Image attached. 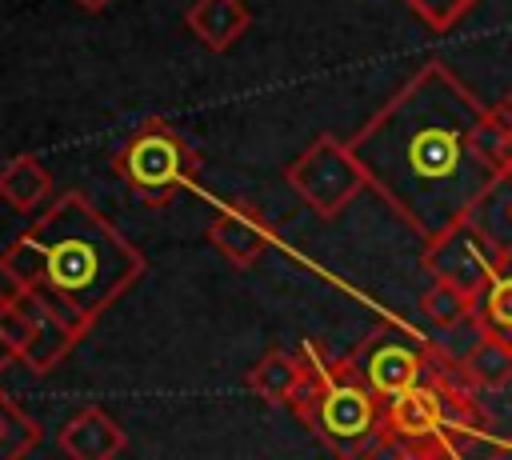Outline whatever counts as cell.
<instances>
[{
    "instance_id": "19",
    "label": "cell",
    "mask_w": 512,
    "mask_h": 460,
    "mask_svg": "<svg viewBox=\"0 0 512 460\" xmlns=\"http://www.w3.org/2000/svg\"><path fill=\"white\" fill-rule=\"evenodd\" d=\"M432 32H448V28H456L480 0H404Z\"/></svg>"
},
{
    "instance_id": "11",
    "label": "cell",
    "mask_w": 512,
    "mask_h": 460,
    "mask_svg": "<svg viewBox=\"0 0 512 460\" xmlns=\"http://www.w3.org/2000/svg\"><path fill=\"white\" fill-rule=\"evenodd\" d=\"M128 436L124 428L96 404L80 408L72 420L60 424L56 432V448L68 456V460H116L124 452Z\"/></svg>"
},
{
    "instance_id": "25",
    "label": "cell",
    "mask_w": 512,
    "mask_h": 460,
    "mask_svg": "<svg viewBox=\"0 0 512 460\" xmlns=\"http://www.w3.org/2000/svg\"><path fill=\"white\" fill-rule=\"evenodd\" d=\"M76 4H80V8H88V12H100V8H108L112 0H76Z\"/></svg>"
},
{
    "instance_id": "8",
    "label": "cell",
    "mask_w": 512,
    "mask_h": 460,
    "mask_svg": "<svg viewBox=\"0 0 512 460\" xmlns=\"http://www.w3.org/2000/svg\"><path fill=\"white\" fill-rule=\"evenodd\" d=\"M508 252L512 248L500 236H492L488 228H480L476 216H472V220L448 228L444 236L428 240L420 264L436 284H452V288H460L464 296L476 300L484 292V284L504 268Z\"/></svg>"
},
{
    "instance_id": "13",
    "label": "cell",
    "mask_w": 512,
    "mask_h": 460,
    "mask_svg": "<svg viewBox=\"0 0 512 460\" xmlns=\"http://www.w3.org/2000/svg\"><path fill=\"white\" fill-rule=\"evenodd\" d=\"M304 384V364L296 352L268 348L252 368H248V388L268 404V408H288L296 388Z\"/></svg>"
},
{
    "instance_id": "9",
    "label": "cell",
    "mask_w": 512,
    "mask_h": 460,
    "mask_svg": "<svg viewBox=\"0 0 512 460\" xmlns=\"http://www.w3.org/2000/svg\"><path fill=\"white\" fill-rule=\"evenodd\" d=\"M12 296H16V304L24 308V316L32 320V344L24 348L20 364H24L28 372H36V376H48V372L76 348V340H80L84 332H80L72 320H64L60 308H56L44 292L12 288Z\"/></svg>"
},
{
    "instance_id": "4",
    "label": "cell",
    "mask_w": 512,
    "mask_h": 460,
    "mask_svg": "<svg viewBox=\"0 0 512 460\" xmlns=\"http://www.w3.org/2000/svg\"><path fill=\"white\" fill-rule=\"evenodd\" d=\"M300 420L336 460H364L384 436V400L356 376L344 356L324 372L320 392Z\"/></svg>"
},
{
    "instance_id": "22",
    "label": "cell",
    "mask_w": 512,
    "mask_h": 460,
    "mask_svg": "<svg viewBox=\"0 0 512 460\" xmlns=\"http://www.w3.org/2000/svg\"><path fill=\"white\" fill-rule=\"evenodd\" d=\"M496 120L504 128V156H500V176L512 180V100L508 104H496Z\"/></svg>"
},
{
    "instance_id": "16",
    "label": "cell",
    "mask_w": 512,
    "mask_h": 460,
    "mask_svg": "<svg viewBox=\"0 0 512 460\" xmlns=\"http://www.w3.org/2000/svg\"><path fill=\"white\" fill-rule=\"evenodd\" d=\"M464 372L476 388H508L512 384V348L500 340L480 336L468 352H464Z\"/></svg>"
},
{
    "instance_id": "20",
    "label": "cell",
    "mask_w": 512,
    "mask_h": 460,
    "mask_svg": "<svg viewBox=\"0 0 512 460\" xmlns=\"http://www.w3.org/2000/svg\"><path fill=\"white\" fill-rule=\"evenodd\" d=\"M364 460H448L436 444H420V440H404L396 432L384 428V436L372 444V452Z\"/></svg>"
},
{
    "instance_id": "17",
    "label": "cell",
    "mask_w": 512,
    "mask_h": 460,
    "mask_svg": "<svg viewBox=\"0 0 512 460\" xmlns=\"http://www.w3.org/2000/svg\"><path fill=\"white\" fill-rule=\"evenodd\" d=\"M44 428L0 392V460H24L40 444Z\"/></svg>"
},
{
    "instance_id": "23",
    "label": "cell",
    "mask_w": 512,
    "mask_h": 460,
    "mask_svg": "<svg viewBox=\"0 0 512 460\" xmlns=\"http://www.w3.org/2000/svg\"><path fill=\"white\" fill-rule=\"evenodd\" d=\"M488 460H512V436L496 440V444H492V452H488Z\"/></svg>"
},
{
    "instance_id": "10",
    "label": "cell",
    "mask_w": 512,
    "mask_h": 460,
    "mask_svg": "<svg viewBox=\"0 0 512 460\" xmlns=\"http://www.w3.org/2000/svg\"><path fill=\"white\" fill-rule=\"evenodd\" d=\"M208 240H212V248H216L228 264L248 268V264H256V260L276 244V224L264 216V208H256V204H248V200H232V204H224V208L212 216Z\"/></svg>"
},
{
    "instance_id": "21",
    "label": "cell",
    "mask_w": 512,
    "mask_h": 460,
    "mask_svg": "<svg viewBox=\"0 0 512 460\" xmlns=\"http://www.w3.org/2000/svg\"><path fill=\"white\" fill-rule=\"evenodd\" d=\"M0 336L8 340V348L16 356H24V348L32 344V320L24 316V308L16 304L12 292H0Z\"/></svg>"
},
{
    "instance_id": "5",
    "label": "cell",
    "mask_w": 512,
    "mask_h": 460,
    "mask_svg": "<svg viewBox=\"0 0 512 460\" xmlns=\"http://www.w3.org/2000/svg\"><path fill=\"white\" fill-rule=\"evenodd\" d=\"M116 176L152 208L172 204L176 192L192 188L200 176V156L196 148L164 120V116H148L144 124H136V132L116 148L112 156Z\"/></svg>"
},
{
    "instance_id": "1",
    "label": "cell",
    "mask_w": 512,
    "mask_h": 460,
    "mask_svg": "<svg viewBox=\"0 0 512 460\" xmlns=\"http://www.w3.org/2000/svg\"><path fill=\"white\" fill-rule=\"evenodd\" d=\"M484 112L456 72L428 60L348 140L368 188L424 244L472 220L504 184L476 152Z\"/></svg>"
},
{
    "instance_id": "2",
    "label": "cell",
    "mask_w": 512,
    "mask_h": 460,
    "mask_svg": "<svg viewBox=\"0 0 512 460\" xmlns=\"http://www.w3.org/2000/svg\"><path fill=\"white\" fill-rule=\"evenodd\" d=\"M144 268V252L108 224L84 192L56 196L0 252V276L12 288L44 292L80 332H88Z\"/></svg>"
},
{
    "instance_id": "15",
    "label": "cell",
    "mask_w": 512,
    "mask_h": 460,
    "mask_svg": "<svg viewBox=\"0 0 512 460\" xmlns=\"http://www.w3.org/2000/svg\"><path fill=\"white\" fill-rule=\"evenodd\" d=\"M52 196V172L36 156H12L0 164V200H8L16 212H40V204Z\"/></svg>"
},
{
    "instance_id": "6",
    "label": "cell",
    "mask_w": 512,
    "mask_h": 460,
    "mask_svg": "<svg viewBox=\"0 0 512 460\" xmlns=\"http://www.w3.org/2000/svg\"><path fill=\"white\" fill-rule=\"evenodd\" d=\"M440 348L420 336L412 324L404 320H384L376 324L360 344L356 352L348 356V364L356 368V376L388 404L392 396L424 384L432 376V364H436Z\"/></svg>"
},
{
    "instance_id": "26",
    "label": "cell",
    "mask_w": 512,
    "mask_h": 460,
    "mask_svg": "<svg viewBox=\"0 0 512 460\" xmlns=\"http://www.w3.org/2000/svg\"><path fill=\"white\" fill-rule=\"evenodd\" d=\"M504 220H508V228H512V196H508V204H504Z\"/></svg>"
},
{
    "instance_id": "3",
    "label": "cell",
    "mask_w": 512,
    "mask_h": 460,
    "mask_svg": "<svg viewBox=\"0 0 512 460\" xmlns=\"http://www.w3.org/2000/svg\"><path fill=\"white\" fill-rule=\"evenodd\" d=\"M384 428L404 440L436 444L448 460H464L476 444L488 440L492 424L464 364L440 348L432 376L384 404Z\"/></svg>"
},
{
    "instance_id": "12",
    "label": "cell",
    "mask_w": 512,
    "mask_h": 460,
    "mask_svg": "<svg viewBox=\"0 0 512 460\" xmlns=\"http://www.w3.org/2000/svg\"><path fill=\"white\" fill-rule=\"evenodd\" d=\"M184 20H188L192 36L204 48L224 52V48H232L248 32L252 12L244 8V0H192L188 12H184Z\"/></svg>"
},
{
    "instance_id": "24",
    "label": "cell",
    "mask_w": 512,
    "mask_h": 460,
    "mask_svg": "<svg viewBox=\"0 0 512 460\" xmlns=\"http://www.w3.org/2000/svg\"><path fill=\"white\" fill-rule=\"evenodd\" d=\"M12 360H20V356H16V352L8 348V340L0 336V372H8V364H12Z\"/></svg>"
},
{
    "instance_id": "7",
    "label": "cell",
    "mask_w": 512,
    "mask_h": 460,
    "mask_svg": "<svg viewBox=\"0 0 512 460\" xmlns=\"http://www.w3.org/2000/svg\"><path fill=\"white\" fill-rule=\"evenodd\" d=\"M288 184L296 188V196L320 216V220H336L364 188V168L356 164L348 140L336 136H316L292 164H288Z\"/></svg>"
},
{
    "instance_id": "14",
    "label": "cell",
    "mask_w": 512,
    "mask_h": 460,
    "mask_svg": "<svg viewBox=\"0 0 512 460\" xmlns=\"http://www.w3.org/2000/svg\"><path fill=\"white\" fill-rule=\"evenodd\" d=\"M480 336L500 340L512 348V252L504 260V268L484 284V292L472 300V320H468Z\"/></svg>"
},
{
    "instance_id": "18",
    "label": "cell",
    "mask_w": 512,
    "mask_h": 460,
    "mask_svg": "<svg viewBox=\"0 0 512 460\" xmlns=\"http://www.w3.org/2000/svg\"><path fill=\"white\" fill-rule=\"evenodd\" d=\"M420 312H424V320H432L436 328L448 332V328H460L464 320H472V296H464L452 284L432 280V288L420 296Z\"/></svg>"
}]
</instances>
